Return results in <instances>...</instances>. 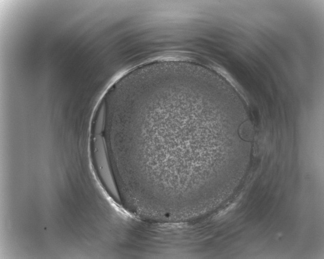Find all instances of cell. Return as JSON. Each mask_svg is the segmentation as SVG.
<instances>
[{"instance_id":"obj_1","label":"cell","mask_w":324,"mask_h":259,"mask_svg":"<svg viewBox=\"0 0 324 259\" xmlns=\"http://www.w3.org/2000/svg\"><path fill=\"white\" fill-rule=\"evenodd\" d=\"M130 119L144 130L130 145L136 166L157 183L177 188L197 182L206 173L210 148L238 141L245 125L221 101L198 92L154 98Z\"/></svg>"},{"instance_id":"obj_2","label":"cell","mask_w":324,"mask_h":259,"mask_svg":"<svg viewBox=\"0 0 324 259\" xmlns=\"http://www.w3.org/2000/svg\"><path fill=\"white\" fill-rule=\"evenodd\" d=\"M93 146L95 162L100 178L113 198L120 202L119 192L110 165L106 143L102 134L94 135Z\"/></svg>"},{"instance_id":"obj_3","label":"cell","mask_w":324,"mask_h":259,"mask_svg":"<svg viewBox=\"0 0 324 259\" xmlns=\"http://www.w3.org/2000/svg\"><path fill=\"white\" fill-rule=\"evenodd\" d=\"M152 63H150V64H152ZM149 64H147V65H149ZM145 65H144V66H145ZM142 66H140V67H142ZM139 67H137V68H139ZM136 68H135V69H133V70H134V69H136Z\"/></svg>"}]
</instances>
